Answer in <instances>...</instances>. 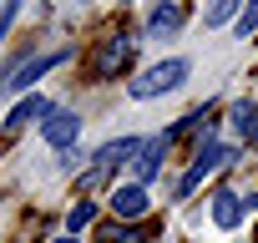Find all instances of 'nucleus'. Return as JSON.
I'll return each mask as SVG.
<instances>
[{"instance_id": "nucleus-1", "label": "nucleus", "mask_w": 258, "mask_h": 243, "mask_svg": "<svg viewBox=\"0 0 258 243\" xmlns=\"http://www.w3.org/2000/svg\"><path fill=\"white\" fill-rule=\"evenodd\" d=\"M182 76H187V61H157V66H147V71L132 81V96H137V101H147V96H162V91L182 86Z\"/></svg>"}, {"instance_id": "nucleus-2", "label": "nucleus", "mask_w": 258, "mask_h": 243, "mask_svg": "<svg viewBox=\"0 0 258 243\" xmlns=\"http://www.w3.org/2000/svg\"><path fill=\"white\" fill-rule=\"evenodd\" d=\"M132 51H137V41H132V36H111V41H101V46H96V56H91V76H96V81L121 76V66L132 61Z\"/></svg>"}, {"instance_id": "nucleus-3", "label": "nucleus", "mask_w": 258, "mask_h": 243, "mask_svg": "<svg viewBox=\"0 0 258 243\" xmlns=\"http://www.w3.org/2000/svg\"><path fill=\"white\" fill-rule=\"evenodd\" d=\"M61 61H66V51H51V56H31V61H21V66L6 76V81H0V91H31V86H36V81H41L51 66H61Z\"/></svg>"}, {"instance_id": "nucleus-4", "label": "nucleus", "mask_w": 258, "mask_h": 243, "mask_svg": "<svg viewBox=\"0 0 258 243\" xmlns=\"http://www.w3.org/2000/svg\"><path fill=\"white\" fill-rule=\"evenodd\" d=\"M137 147H142L137 137H121V142H106V147H101V152L91 157V172H86V188H96V183H101V177H106V172H111L116 162H126V157H137Z\"/></svg>"}, {"instance_id": "nucleus-5", "label": "nucleus", "mask_w": 258, "mask_h": 243, "mask_svg": "<svg viewBox=\"0 0 258 243\" xmlns=\"http://www.w3.org/2000/svg\"><path fill=\"white\" fill-rule=\"evenodd\" d=\"M167 147H172V137H167V132H162V137H147V142L137 147V157H132V172H137V188L157 177V167H162Z\"/></svg>"}, {"instance_id": "nucleus-6", "label": "nucleus", "mask_w": 258, "mask_h": 243, "mask_svg": "<svg viewBox=\"0 0 258 243\" xmlns=\"http://www.w3.org/2000/svg\"><path fill=\"white\" fill-rule=\"evenodd\" d=\"M41 137H46L56 152H66V147L81 137V116H76V111H51V116L41 122Z\"/></svg>"}, {"instance_id": "nucleus-7", "label": "nucleus", "mask_w": 258, "mask_h": 243, "mask_svg": "<svg viewBox=\"0 0 258 243\" xmlns=\"http://www.w3.org/2000/svg\"><path fill=\"white\" fill-rule=\"evenodd\" d=\"M218 162H233V152H228V147H218V142H203V147H198V157H192V172L177 183V193H192V188L203 183V172H213Z\"/></svg>"}, {"instance_id": "nucleus-8", "label": "nucleus", "mask_w": 258, "mask_h": 243, "mask_svg": "<svg viewBox=\"0 0 258 243\" xmlns=\"http://www.w3.org/2000/svg\"><path fill=\"white\" fill-rule=\"evenodd\" d=\"M111 213H116V218H142V213H147V188H137V183L111 188Z\"/></svg>"}, {"instance_id": "nucleus-9", "label": "nucleus", "mask_w": 258, "mask_h": 243, "mask_svg": "<svg viewBox=\"0 0 258 243\" xmlns=\"http://www.w3.org/2000/svg\"><path fill=\"white\" fill-rule=\"evenodd\" d=\"M51 111H56V106H51V101H46L41 91H36V96H21V101L11 106V116H6V127H26V122H46Z\"/></svg>"}, {"instance_id": "nucleus-10", "label": "nucleus", "mask_w": 258, "mask_h": 243, "mask_svg": "<svg viewBox=\"0 0 258 243\" xmlns=\"http://www.w3.org/2000/svg\"><path fill=\"white\" fill-rule=\"evenodd\" d=\"M182 21H187V6H182V0H162V6H152V16H147V31L162 36V31H177Z\"/></svg>"}, {"instance_id": "nucleus-11", "label": "nucleus", "mask_w": 258, "mask_h": 243, "mask_svg": "<svg viewBox=\"0 0 258 243\" xmlns=\"http://www.w3.org/2000/svg\"><path fill=\"white\" fill-rule=\"evenodd\" d=\"M243 208H248V203H238V193H218V198H213V223H218V228H238V223H243Z\"/></svg>"}, {"instance_id": "nucleus-12", "label": "nucleus", "mask_w": 258, "mask_h": 243, "mask_svg": "<svg viewBox=\"0 0 258 243\" xmlns=\"http://www.w3.org/2000/svg\"><path fill=\"white\" fill-rule=\"evenodd\" d=\"M233 127L243 132V142H258V106H253V101L233 106Z\"/></svg>"}, {"instance_id": "nucleus-13", "label": "nucleus", "mask_w": 258, "mask_h": 243, "mask_svg": "<svg viewBox=\"0 0 258 243\" xmlns=\"http://www.w3.org/2000/svg\"><path fill=\"white\" fill-rule=\"evenodd\" d=\"M66 223H71V233H81V228H91V223H96V203H76Z\"/></svg>"}, {"instance_id": "nucleus-14", "label": "nucleus", "mask_w": 258, "mask_h": 243, "mask_svg": "<svg viewBox=\"0 0 258 243\" xmlns=\"http://www.w3.org/2000/svg\"><path fill=\"white\" fill-rule=\"evenodd\" d=\"M233 11H238V0H213V6H208V26H223V21H233Z\"/></svg>"}, {"instance_id": "nucleus-15", "label": "nucleus", "mask_w": 258, "mask_h": 243, "mask_svg": "<svg viewBox=\"0 0 258 243\" xmlns=\"http://www.w3.org/2000/svg\"><path fill=\"white\" fill-rule=\"evenodd\" d=\"M253 31H258V0H248L238 11V36H253Z\"/></svg>"}, {"instance_id": "nucleus-16", "label": "nucleus", "mask_w": 258, "mask_h": 243, "mask_svg": "<svg viewBox=\"0 0 258 243\" xmlns=\"http://www.w3.org/2000/svg\"><path fill=\"white\" fill-rule=\"evenodd\" d=\"M16 6H21V0H6V6H0V36H6V26H11V16H16Z\"/></svg>"}, {"instance_id": "nucleus-17", "label": "nucleus", "mask_w": 258, "mask_h": 243, "mask_svg": "<svg viewBox=\"0 0 258 243\" xmlns=\"http://www.w3.org/2000/svg\"><path fill=\"white\" fill-rule=\"evenodd\" d=\"M56 243H76V238H56Z\"/></svg>"}]
</instances>
